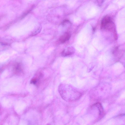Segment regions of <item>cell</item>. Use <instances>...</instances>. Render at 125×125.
<instances>
[{
	"instance_id": "6da1fadb",
	"label": "cell",
	"mask_w": 125,
	"mask_h": 125,
	"mask_svg": "<svg viewBox=\"0 0 125 125\" xmlns=\"http://www.w3.org/2000/svg\"><path fill=\"white\" fill-rule=\"evenodd\" d=\"M58 90L62 98L65 101L70 102L75 100L77 92L69 85L64 84L59 85Z\"/></svg>"
},
{
	"instance_id": "7a4b0ae2",
	"label": "cell",
	"mask_w": 125,
	"mask_h": 125,
	"mask_svg": "<svg viewBox=\"0 0 125 125\" xmlns=\"http://www.w3.org/2000/svg\"><path fill=\"white\" fill-rule=\"evenodd\" d=\"M111 18L108 16H105L102 19L101 23V28L102 29L109 28L112 24Z\"/></svg>"
},
{
	"instance_id": "3957f363",
	"label": "cell",
	"mask_w": 125,
	"mask_h": 125,
	"mask_svg": "<svg viewBox=\"0 0 125 125\" xmlns=\"http://www.w3.org/2000/svg\"><path fill=\"white\" fill-rule=\"evenodd\" d=\"M74 50L71 47H69L64 49L61 52V54L63 57H65L73 54Z\"/></svg>"
},
{
	"instance_id": "277c9868",
	"label": "cell",
	"mask_w": 125,
	"mask_h": 125,
	"mask_svg": "<svg viewBox=\"0 0 125 125\" xmlns=\"http://www.w3.org/2000/svg\"><path fill=\"white\" fill-rule=\"evenodd\" d=\"M71 36V34L70 33L66 32L60 37L59 41L62 43H64L69 39Z\"/></svg>"
},
{
	"instance_id": "5b68a950",
	"label": "cell",
	"mask_w": 125,
	"mask_h": 125,
	"mask_svg": "<svg viewBox=\"0 0 125 125\" xmlns=\"http://www.w3.org/2000/svg\"><path fill=\"white\" fill-rule=\"evenodd\" d=\"M37 77H34L31 80L30 83L34 85H37L39 83L40 79L42 76V75L40 73L39 74Z\"/></svg>"
},
{
	"instance_id": "8992f818",
	"label": "cell",
	"mask_w": 125,
	"mask_h": 125,
	"mask_svg": "<svg viewBox=\"0 0 125 125\" xmlns=\"http://www.w3.org/2000/svg\"><path fill=\"white\" fill-rule=\"evenodd\" d=\"M14 69L17 73H20L22 72L21 65L19 63H16L14 66Z\"/></svg>"
},
{
	"instance_id": "52a82bcc",
	"label": "cell",
	"mask_w": 125,
	"mask_h": 125,
	"mask_svg": "<svg viewBox=\"0 0 125 125\" xmlns=\"http://www.w3.org/2000/svg\"><path fill=\"white\" fill-rule=\"evenodd\" d=\"M41 28L39 27L34 32L31 34V36H33L36 35L39 33L41 30Z\"/></svg>"
},
{
	"instance_id": "ba28073f",
	"label": "cell",
	"mask_w": 125,
	"mask_h": 125,
	"mask_svg": "<svg viewBox=\"0 0 125 125\" xmlns=\"http://www.w3.org/2000/svg\"><path fill=\"white\" fill-rule=\"evenodd\" d=\"M34 6H32L30 9L25 12L22 15L21 17V18H23L25 17L26 15H27L32 10Z\"/></svg>"
},
{
	"instance_id": "9c48e42d",
	"label": "cell",
	"mask_w": 125,
	"mask_h": 125,
	"mask_svg": "<svg viewBox=\"0 0 125 125\" xmlns=\"http://www.w3.org/2000/svg\"><path fill=\"white\" fill-rule=\"evenodd\" d=\"M69 22L70 21H69L68 20H65L63 21L62 22V24L63 25H64L66 24L69 23Z\"/></svg>"
},
{
	"instance_id": "30bf717a",
	"label": "cell",
	"mask_w": 125,
	"mask_h": 125,
	"mask_svg": "<svg viewBox=\"0 0 125 125\" xmlns=\"http://www.w3.org/2000/svg\"><path fill=\"white\" fill-rule=\"evenodd\" d=\"M46 125H51L49 124H47Z\"/></svg>"
}]
</instances>
